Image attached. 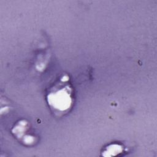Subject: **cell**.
Returning a JSON list of instances; mask_svg holds the SVG:
<instances>
[{"label": "cell", "instance_id": "6da1fadb", "mask_svg": "<svg viewBox=\"0 0 157 157\" xmlns=\"http://www.w3.org/2000/svg\"><path fill=\"white\" fill-rule=\"evenodd\" d=\"M48 102L55 109L64 111L71 104V98L68 89L62 88L55 93H52L48 97Z\"/></svg>", "mask_w": 157, "mask_h": 157}]
</instances>
